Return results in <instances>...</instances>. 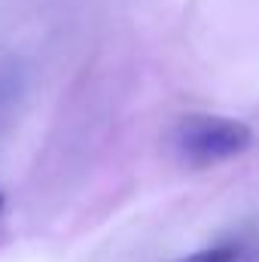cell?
<instances>
[{"mask_svg":"<svg viewBox=\"0 0 259 262\" xmlns=\"http://www.w3.org/2000/svg\"><path fill=\"white\" fill-rule=\"evenodd\" d=\"M171 143L186 165L207 168L250 149L253 131L241 119H229V116H186L174 128Z\"/></svg>","mask_w":259,"mask_h":262,"instance_id":"1","label":"cell"},{"mask_svg":"<svg viewBox=\"0 0 259 262\" xmlns=\"http://www.w3.org/2000/svg\"><path fill=\"white\" fill-rule=\"evenodd\" d=\"M180 262H238V247H232V244L204 247V250H195V253H189Z\"/></svg>","mask_w":259,"mask_h":262,"instance_id":"2","label":"cell"},{"mask_svg":"<svg viewBox=\"0 0 259 262\" xmlns=\"http://www.w3.org/2000/svg\"><path fill=\"white\" fill-rule=\"evenodd\" d=\"M0 210H3V195H0Z\"/></svg>","mask_w":259,"mask_h":262,"instance_id":"3","label":"cell"}]
</instances>
